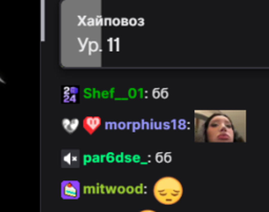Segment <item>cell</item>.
<instances>
[{
    "label": "cell",
    "mask_w": 269,
    "mask_h": 212,
    "mask_svg": "<svg viewBox=\"0 0 269 212\" xmlns=\"http://www.w3.org/2000/svg\"><path fill=\"white\" fill-rule=\"evenodd\" d=\"M206 135L209 142L230 143L235 138L231 121L225 115H215L208 122Z\"/></svg>",
    "instance_id": "1"
},
{
    "label": "cell",
    "mask_w": 269,
    "mask_h": 212,
    "mask_svg": "<svg viewBox=\"0 0 269 212\" xmlns=\"http://www.w3.org/2000/svg\"><path fill=\"white\" fill-rule=\"evenodd\" d=\"M183 187L177 179L165 176L158 181L154 187L156 199L164 205H172L181 199Z\"/></svg>",
    "instance_id": "2"
},
{
    "label": "cell",
    "mask_w": 269,
    "mask_h": 212,
    "mask_svg": "<svg viewBox=\"0 0 269 212\" xmlns=\"http://www.w3.org/2000/svg\"><path fill=\"white\" fill-rule=\"evenodd\" d=\"M61 195L65 199H77L80 196V185L77 181H64L61 184Z\"/></svg>",
    "instance_id": "3"
},
{
    "label": "cell",
    "mask_w": 269,
    "mask_h": 212,
    "mask_svg": "<svg viewBox=\"0 0 269 212\" xmlns=\"http://www.w3.org/2000/svg\"><path fill=\"white\" fill-rule=\"evenodd\" d=\"M101 120L99 117H86L83 120V126L88 133H93L99 127Z\"/></svg>",
    "instance_id": "4"
},
{
    "label": "cell",
    "mask_w": 269,
    "mask_h": 212,
    "mask_svg": "<svg viewBox=\"0 0 269 212\" xmlns=\"http://www.w3.org/2000/svg\"><path fill=\"white\" fill-rule=\"evenodd\" d=\"M78 124H79V121H78L77 119H74V120H72V121L67 120V119H64L62 122L63 127H64L65 130L69 131V132H73V131L77 128Z\"/></svg>",
    "instance_id": "5"
},
{
    "label": "cell",
    "mask_w": 269,
    "mask_h": 212,
    "mask_svg": "<svg viewBox=\"0 0 269 212\" xmlns=\"http://www.w3.org/2000/svg\"><path fill=\"white\" fill-rule=\"evenodd\" d=\"M140 212H156V211H153V210H142Z\"/></svg>",
    "instance_id": "6"
},
{
    "label": "cell",
    "mask_w": 269,
    "mask_h": 212,
    "mask_svg": "<svg viewBox=\"0 0 269 212\" xmlns=\"http://www.w3.org/2000/svg\"><path fill=\"white\" fill-rule=\"evenodd\" d=\"M0 83H2V84H5V81H4V80H3V79H2V78H1V77H0Z\"/></svg>",
    "instance_id": "7"
}]
</instances>
